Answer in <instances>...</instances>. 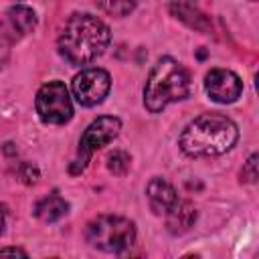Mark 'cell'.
I'll return each instance as SVG.
<instances>
[{"label":"cell","mask_w":259,"mask_h":259,"mask_svg":"<svg viewBox=\"0 0 259 259\" xmlns=\"http://www.w3.org/2000/svg\"><path fill=\"white\" fill-rule=\"evenodd\" d=\"M109 89H111V77L105 69H99V67L83 69L73 77V83H71L73 97L83 107L99 105L107 97Z\"/></svg>","instance_id":"52a82bcc"},{"label":"cell","mask_w":259,"mask_h":259,"mask_svg":"<svg viewBox=\"0 0 259 259\" xmlns=\"http://www.w3.org/2000/svg\"><path fill=\"white\" fill-rule=\"evenodd\" d=\"M166 225L172 235H182L190 231L196 223V208L190 200L186 198H176L174 204L166 210Z\"/></svg>","instance_id":"9c48e42d"},{"label":"cell","mask_w":259,"mask_h":259,"mask_svg":"<svg viewBox=\"0 0 259 259\" xmlns=\"http://www.w3.org/2000/svg\"><path fill=\"white\" fill-rule=\"evenodd\" d=\"M87 243L103 253H121L130 249L136 241V225L117 214H101L87 223L85 229Z\"/></svg>","instance_id":"277c9868"},{"label":"cell","mask_w":259,"mask_h":259,"mask_svg":"<svg viewBox=\"0 0 259 259\" xmlns=\"http://www.w3.org/2000/svg\"><path fill=\"white\" fill-rule=\"evenodd\" d=\"M4 225H6V219H4V212L0 210V235H2V231H4Z\"/></svg>","instance_id":"ffe728a7"},{"label":"cell","mask_w":259,"mask_h":259,"mask_svg":"<svg viewBox=\"0 0 259 259\" xmlns=\"http://www.w3.org/2000/svg\"><path fill=\"white\" fill-rule=\"evenodd\" d=\"M99 4L107 14L121 18V16H127L136 8L138 0H99Z\"/></svg>","instance_id":"5bb4252c"},{"label":"cell","mask_w":259,"mask_h":259,"mask_svg":"<svg viewBox=\"0 0 259 259\" xmlns=\"http://www.w3.org/2000/svg\"><path fill=\"white\" fill-rule=\"evenodd\" d=\"M251 2H255V0H251Z\"/></svg>","instance_id":"44dd1931"},{"label":"cell","mask_w":259,"mask_h":259,"mask_svg":"<svg viewBox=\"0 0 259 259\" xmlns=\"http://www.w3.org/2000/svg\"><path fill=\"white\" fill-rule=\"evenodd\" d=\"M241 182H245V184L257 182V154H251L249 160L245 162V166L241 170Z\"/></svg>","instance_id":"e0dca14e"},{"label":"cell","mask_w":259,"mask_h":259,"mask_svg":"<svg viewBox=\"0 0 259 259\" xmlns=\"http://www.w3.org/2000/svg\"><path fill=\"white\" fill-rule=\"evenodd\" d=\"M239 140L237 123L221 113H202L194 117L180 134L178 146L190 158L221 156Z\"/></svg>","instance_id":"7a4b0ae2"},{"label":"cell","mask_w":259,"mask_h":259,"mask_svg":"<svg viewBox=\"0 0 259 259\" xmlns=\"http://www.w3.org/2000/svg\"><path fill=\"white\" fill-rule=\"evenodd\" d=\"M190 91V75L182 63L172 57H162L152 67L144 87V107L150 113H160L174 101H180Z\"/></svg>","instance_id":"3957f363"},{"label":"cell","mask_w":259,"mask_h":259,"mask_svg":"<svg viewBox=\"0 0 259 259\" xmlns=\"http://www.w3.org/2000/svg\"><path fill=\"white\" fill-rule=\"evenodd\" d=\"M119 130H121V121L119 117H113V115H101L97 119H93L87 130L83 132L81 140H79V150H77V158L75 162L71 164V172L73 174H79L87 168L91 156L95 150L107 146L109 142H113L117 136H119Z\"/></svg>","instance_id":"5b68a950"},{"label":"cell","mask_w":259,"mask_h":259,"mask_svg":"<svg viewBox=\"0 0 259 259\" xmlns=\"http://www.w3.org/2000/svg\"><path fill=\"white\" fill-rule=\"evenodd\" d=\"M204 91L217 103H233L243 93V81L231 69H210L204 77Z\"/></svg>","instance_id":"ba28073f"},{"label":"cell","mask_w":259,"mask_h":259,"mask_svg":"<svg viewBox=\"0 0 259 259\" xmlns=\"http://www.w3.org/2000/svg\"><path fill=\"white\" fill-rule=\"evenodd\" d=\"M10 45H12L10 30L6 28L4 22H0V71H2L4 65L8 63V57H10Z\"/></svg>","instance_id":"2e32d148"},{"label":"cell","mask_w":259,"mask_h":259,"mask_svg":"<svg viewBox=\"0 0 259 259\" xmlns=\"http://www.w3.org/2000/svg\"><path fill=\"white\" fill-rule=\"evenodd\" d=\"M34 107L38 117L51 125H63L73 117V103L69 89L61 81L45 83L34 99Z\"/></svg>","instance_id":"8992f818"},{"label":"cell","mask_w":259,"mask_h":259,"mask_svg":"<svg viewBox=\"0 0 259 259\" xmlns=\"http://www.w3.org/2000/svg\"><path fill=\"white\" fill-rule=\"evenodd\" d=\"M0 255H22L26 257V253L22 249H14V247H6V249H0Z\"/></svg>","instance_id":"d6986e66"},{"label":"cell","mask_w":259,"mask_h":259,"mask_svg":"<svg viewBox=\"0 0 259 259\" xmlns=\"http://www.w3.org/2000/svg\"><path fill=\"white\" fill-rule=\"evenodd\" d=\"M67 212H69V202L57 194H51V196L38 200L34 206V217L42 223H55V221L63 219Z\"/></svg>","instance_id":"7c38bea8"},{"label":"cell","mask_w":259,"mask_h":259,"mask_svg":"<svg viewBox=\"0 0 259 259\" xmlns=\"http://www.w3.org/2000/svg\"><path fill=\"white\" fill-rule=\"evenodd\" d=\"M109 38H111L109 26L101 18L83 12V14H73L65 22L57 47L67 63L81 67L101 57L109 45Z\"/></svg>","instance_id":"6da1fadb"},{"label":"cell","mask_w":259,"mask_h":259,"mask_svg":"<svg viewBox=\"0 0 259 259\" xmlns=\"http://www.w3.org/2000/svg\"><path fill=\"white\" fill-rule=\"evenodd\" d=\"M6 20H8L6 28L10 32H14L16 36H24V34L32 32L34 26H36V14H34V10L28 8V6H22V4H16V6L8 8Z\"/></svg>","instance_id":"8fae6325"},{"label":"cell","mask_w":259,"mask_h":259,"mask_svg":"<svg viewBox=\"0 0 259 259\" xmlns=\"http://www.w3.org/2000/svg\"><path fill=\"white\" fill-rule=\"evenodd\" d=\"M146 196H148V202H150V208L154 210V214H166V210L174 204V200L178 198L174 186L160 178V176H154L148 186H146Z\"/></svg>","instance_id":"30bf717a"},{"label":"cell","mask_w":259,"mask_h":259,"mask_svg":"<svg viewBox=\"0 0 259 259\" xmlns=\"http://www.w3.org/2000/svg\"><path fill=\"white\" fill-rule=\"evenodd\" d=\"M172 12L176 14V18H180V20H184L188 26H192V28H198V30H208V20L204 18V14L196 8V6H192V4H188V2H172Z\"/></svg>","instance_id":"4fadbf2b"},{"label":"cell","mask_w":259,"mask_h":259,"mask_svg":"<svg viewBox=\"0 0 259 259\" xmlns=\"http://www.w3.org/2000/svg\"><path fill=\"white\" fill-rule=\"evenodd\" d=\"M20 178H22L26 184H34L36 178H38V170H36L32 164H22V166H20Z\"/></svg>","instance_id":"ac0fdd59"},{"label":"cell","mask_w":259,"mask_h":259,"mask_svg":"<svg viewBox=\"0 0 259 259\" xmlns=\"http://www.w3.org/2000/svg\"><path fill=\"white\" fill-rule=\"evenodd\" d=\"M130 162H132V158H130L127 152H123V150H113V152L107 156V170H109L111 174H115V176H121V174L127 172Z\"/></svg>","instance_id":"9a60e30c"}]
</instances>
